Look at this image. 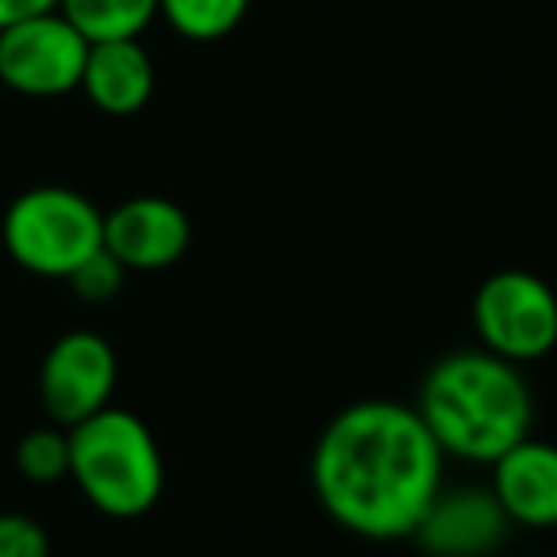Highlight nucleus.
Instances as JSON below:
<instances>
[{
  "mask_svg": "<svg viewBox=\"0 0 557 557\" xmlns=\"http://www.w3.org/2000/svg\"><path fill=\"white\" fill-rule=\"evenodd\" d=\"M417 412L443 455L493 466L531 435L534 394L516 363L485 348H462L432 363Z\"/></svg>",
  "mask_w": 557,
  "mask_h": 557,
  "instance_id": "nucleus-2",
  "label": "nucleus"
},
{
  "mask_svg": "<svg viewBox=\"0 0 557 557\" xmlns=\"http://www.w3.org/2000/svg\"><path fill=\"white\" fill-rule=\"evenodd\" d=\"M123 278H126V268L108 252V248H100V252L88 256L65 283H70L73 295L85 298V302H111V298L123 290Z\"/></svg>",
  "mask_w": 557,
  "mask_h": 557,
  "instance_id": "nucleus-15",
  "label": "nucleus"
},
{
  "mask_svg": "<svg viewBox=\"0 0 557 557\" xmlns=\"http://www.w3.org/2000/svg\"><path fill=\"white\" fill-rule=\"evenodd\" d=\"M511 527H557V443L519 440L493 462V485Z\"/></svg>",
  "mask_w": 557,
  "mask_h": 557,
  "instance_id": "nucleus-10",
  "label": "nucleus"
},
{
  "mask_svg": "<svg viewBox=\"0 0 557 557\" xmlns=\"http://www.w3.org/2000/svg\"><path fill=\"white\" fill-rule=\"evenodd\" d=\"M157 85V70L141 39H108L88 47V62L81 73V92L103 115H138Z\"/></svg>",
  "mask_w": 557,
  "mask_h": 557,
  "instance_id": "nucleus-11",
  "label": "nucleus"
},
{
  "mask_svg": "<svg viewBox=\"0 0 557 557\" xmlns=\"http://www.w3.org/2000/svg\"><path fill=\"white\" fill-rule=\"evenodd\" d=\"M313 496L336 527L371 542L412 539L443 488V450L417 409L401 401H356L313 443Z\"/></svg>",
  "mask_w": 557,
  "mask_h": 557,
  "instance_id": "nucleus-1",
  "label": "nucleus"
},
{
  "mask_svg": "<svg viewBox=\"0 0 557 557\" xmlns=\"http://www.w3.org/2000/svg\"><path fill=\"white\" fill-rule=\"evenodd\" d=\"M478 344L523 367L557 348V290L523 268L493 271L470 306Z\"/></svg>",
  "mask_w": 557,
  "mask_h": 557,
  "instance_id": "nucleus-5",
  "label": "nucleus"
},
{
  "mask_svg": "<svg viewBox=\"0 0 557 557\" xmlns=\"http://www.w3.org/2000/svg\"><path fill=\"white\" fill-rule=\"evenodd\" d=\"M252 0H157V16L191 42H218L240 27Z\"/></svg>",
  "mask_w": 557,
  "mask_h": 557,
  "instance_id": "nucleus-13",
  "label": "nucleus"
},
{
  "mask_svg": "<svg viewBox=\"0 0 557 557\" xmlns=\"http://www.w3.org/2000/svg\"><path fill=\"white\" fill-rule=\"evenodd\" d=\"M191 218L164 195H134L103 214V248L126 271L172 268L191 248Z\"/></svg>",
  "mask_w": 557,
  "mask_h": 557,
  "instance_id": "nucleus-8",
  "label": "nucleus"
},
{
  "mask_svg": "<svg viewBox=\"0 0 557 557\" xmlns=\"http://www.w3.org/2000/svg\"><path fill=\"white\" fill-rule=\"evenodd\" d=\"M88 47L92 42L58 9L0 27V85L32 100L77 92Z\"/></svg>",
  "mask_w": 557,
  "mask_h": 557,
  "instance_id": "nucleus-6",
  "label": "nucleus"
},
{
  "mask_svg": "<svg viewBox=\"0 0 557 557\" xmlns=\"http://www.w3.org/2000/svg\"><path fill=\"white\" fill-rule=\"evenodd\" d=\"M70 478L96 511L138 519L164 493V455L146 420L108 405L70 428Z\"/></svg>",
  "mask_w": 557,
  "mask_h": 557,
  "instance_id": "nucleus-3",
  "label": "nucleus"
},
{
  "mask_svg": "<svg viewBox=\"0 0 557 557\" xmlns=\"http://www.w3.org/2000/svg\"><path fill=\"white\" fill-rule=\"evenodd\" d=\"M12 458H16L20 478L35 481V485H54V481L70 478V428H32L27 435H20Z\"/></svg>",
  "mask_w": 557,
  "mask_h": 557,
  "instance_id": "nucleus-14",
  "label": "nucleus"
},
{
  "mask_svg": "<svg viewBox=\"0 0 557 557\" xmlns=\"http://www.w3.org/2000/svg\"><path fill=\"white\" fill-rule=\"evenodd\" d=\"M0 557H50V534L24 511H0Z\"/></svg>",
  "mask_w": 557,
  "mask_h": 557,
  "instance_id": "nucleus-16",
  "label": "nucleus"
},
{
  "mask_svg": "<svg viewBox=\"0 0 557 557\" xmlns=\"http://www.w3.org/2000/svg\"><path fill=\"white\" fill-rule=\"evenodd\" d=\"M58 12L88 42L141 39V32L157 20V0H58Z\"/></svg>",
  "mask_w": 557,
  "mask_h": 557,
  "instance_id": "nucleus-12",
  "label": "nucleus"
},
{
  "mask_svg": "<svg viewBox=\"0 0 557 557\" xmlns=\"http://www.w3.org/2000/svg\"><path fill=\"white\" fill-rule=\"evenodd\" d=\"M58 0H0V27H12L20 20L42 16V12H54Z\"/></svg>",
  "mask_w": 557,
  "mask_h": 557,
  "instance_id": "nucleus-17",
  "label": "nucleus"
},
{
  "mask_svg": "<svg viewBox=\"0 0 557 557\" xmlns=\"http://www.w3.org/2000/svg\"><path fill=\"white\" fill-rule=\"evenodd\" d=\"M508 527L493 488H440L412 539L428 557H488Z\"/></svg>",
  "mask_w": 557,
  "mask_h": 557,
  "instance_id": "nucleus-9",
  "label": "nucleus"
},
{
  "mask_svg": "<svg viewBox=\"0 0 557 557\" xmlns=\"http://www.w3.org/2000/svg\"><path fill=\"white\" fill-rule=\"evenodd\" d=\"M0 237L24 271L42 278H70L103 248V210L73 187H32L4 210Z\"/></svg>",
  "mask_w": 557,
  "mask_h": 557,
  "instance_id": "nucleus-4",
  "label": "nucleus"
},
{
  "mask_svg": "<svg viewBox=\"0 0 557 557\" xmlns=\"http://www.w3.org/2000/svg\"><path fill=\"white\" fill-rule=\"evenodd\" d=\"M119 359L115 348L100 333H65L50 344L47 359L39 367V401L47 409L50 424L73 428L81 420L108 409L115 397Z\"/></svg>",
  "mask_w": 557,
  "mask_h": 557,
  "instance_id": "nucleus-7",
  "label": "nucleus"
}]
</instances>
